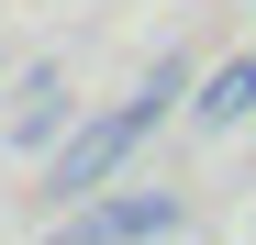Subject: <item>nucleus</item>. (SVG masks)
I'll list each match as a JSON object with an SVG mask.
<instances>
[{"mask_svg": "<svg viewBox=\"0 0 256 245\" xmlns=\"http://www.w3.org/2000/svg\"><path fill=\"white\" fill-rule=\"evenodd\" d=\"M156 234H178V190H112L56 223V245H156Z\"/></svg>", "mask_w": 256, "mask_h": 245, "instance_id": "2", "label": "nucleus"}, {"mask_svg": "<svg viewBox=\"0 0 256 245\" xmlns=\"http://www.w3.org/2000/svg\"><path fill=\"white\" fill-rule=\"evenodd\" d=\"M67 122H78V90L56 67H34L22 78V112H12V145H67Z\"/></svg>", "mask_w": 256, "mask_h": 245, "instance_id": "3", "label": "nucleus"}, {"mask_svg": "<svg viewBox=\"0 0 256 245\" xmlns=\"http://www.w3.org/2000/svg\"><path fill=\"white\" fill-rule=\"evenodd\" d=\"M190 122H212V134H223V122H256V56L212 67L200 90H190Z\"/></svg>", "mask_w": 256, "mask_h": 245, "instance_id": "4", "label": "nucleus"}, {"mask_svg": "<svg viewBox=\"0 0 256 245\" xmlns=\"http://www.w3.org/2000/svg\"><path fill=\"white\" fill-rule=\"evenodd\" d=\"M178 100H190V67H178V56H156V67L134 78V90L112 100V112L67 122V145H56V200H100V190L122 178V156H134V145L156 134V122L178 112Z\"/></svg>", "mask_w": 256, "mask_h": 245, "instance_id": "1", "label": "nucleus"}]
</instances>
